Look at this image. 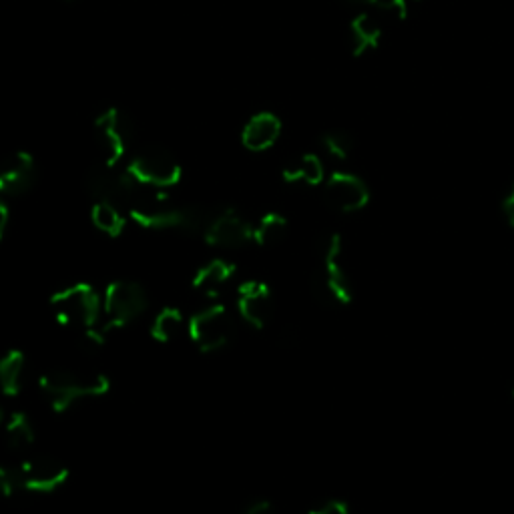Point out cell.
Returning a JSON list of instances; mask_svg holds the SVG:
<instances>
[{"instance_id":"1","label":"cell","mask_w":514,"mask_h":514,"mask_svg":"<svg viewBox=\"0 0 514 514\" xmlns=\"http://www.w3.org/2000/svg\"><path fill=\"white\" fill-rule=\"evenodd\" d=\"M41 390L55 412H67L83 398H99L111 390L105 374H79L73 370H51L41 376Z\"/></svg>"},{"instance_id":"2","label":"cell","mask_w":514,"mask_h":514,"mask_svg":"<svg viewBox=\"0 0 514 514\" xmlns=\"http://www.w3.org/2000/svg\"><path fill=\"white\" fill-rule=\"evenodd\" d=\"M314 290L324 304L348 306L354 298L352 282L344 268V243L338 233L322 241V270L316 274Z\"/></svg>"},{"instance_id":"3","label":"cell","mask_w":514,"mask_h":514,"mask_svg":"<svg viewBox=\"0 0 514 514\" xmlns=\"http://www.w3.org/2000/svg\"><path fill=\"white\" fill-rule=\"evenodd\" d=\"M51 308L59 324L83 332L99 324L103 298L89 284H73L53 294Z\"/></svg>"},{"instance_id":"4","label":"cell","mask_w":514,"mask_h":514,"mask_svg":"<svg viewBox=\"0 0 514 514\" xmlns=\"http://www.w3.org/2000/svg\"><path fill=\"white\" fill-rule=\"evenodd\" d=\"M149 306L147 292L137 282L119 280L107 286L103 296V314H105V332L121 330L135 322Z\"/></svg>"},{"instance_id":"5","label":"cell","mask_w":514,"mask_h":514,"mask_svg":"<svg viewBox=\"0 0 514 514\" xmlns=\"http://www.w3.org/2000/svg\"><path fill=\"white\" fill-rule=\"evenodd\" d=\"M127 173L143 187L167 189L181 181L183 169L167 149L147 147L131 159Z\"/></svg>"},{"instance_id":"6","label":"cell","mask_w":514,"mask_h":514,"mask_svg":"<svg viewBox=\"0 0 514 514\" xmlns=\"http://www.w3.org/2000/svg\"><path fill=\"white\" fill-rule=\"evenodd\" d=\"M187 332L201 352L211 354L225 348L231 342L235 322L225 306L213 304L191 316Z\"/></svg>"},{"instance_id":"7","label":"cell","mask_w":514,"mask_h":514,"mask_svg":"<svg viewBox=\"0 0 514 514\" xmlns=\"http://www.w3.org/2000/svg\"><path fill=\"white\" fill-rule=\"evenodd\" d=\"M95 137L103 151V163L117 167V163L127 153L129 141L133 137V125L123 111L107 109L95 119Z\"/></svg>"},{"instance_id":"8","label":"cell","mask_w":514,"mask_h":514,"mask_svg":"<svg viewBox=\"0 0 514 514\" xmlns=\"http://www.w3.org/2000/svg\"><path fill=\"white\" fill-rule=\"evenodd\" d=\"M141 189H143V185L139 187L133 201L127 205L131 219L145 229H155V231L179 229L181 231L185 207L167 205L163 195H151Z\"/></svg>"},{"instance_id":"9","label":"cell","mask_w":514,"mask_h":514,"mask_svg":"<svg viewBox=\"0 0 514 514\" xmlns=\"http://www.w3.org/2000/svg\"><path fill=\"white\" fill-rule=\"evenodd\" d=\"M139 183L127 173H117L115 167L105 163L93 165L87 173V189L97 201H109L127 207L139 191Z\"/></svg>"},{"instance_id":"10","label":"cell","mask_w":514,"mask_h":514,"mask_svg":"<svg viewBox=\"0 0 514 514\" xmlns=\"http://www.w3.org/2000/svg\"><path fill=\"white\" fill-rule=\"evenodd\" d=\"M19 488L29 492H55L69 480V468L55 458H35L27 460L15 470Z\"/></svg>"},{"instance_id":"11","label":"cell","mask_w":514,"mask_h":514,"mask_svg":"<svg viewBox=\"0 0 514 514\" xmlns=\"http://www.w3.org/2000/svg\"><path fill=\"white\" fill-rule=\"evenodd\" d=\"M324 197L340 213H356L370 203V189L364 179L352 173H334L326 181Z\"/></svg>"},{"instance_id":"12","label":"cell","mask_w":514,"mask_h":514,"mask_svg":"<svg viewBox=\"0 0 514 514\" xmlns=\"http://www.w3.org/2000/svg\"><path fill=\"white\" fill-rule=\"evenodd\" d=\"M203 237L213 247L237 249L253 239V225L235 209H223L215 213Z\"/></svg>"},{"instance_id":"13","label":"cell","mask_w":514,"mask_h":514,"mask_svg":"<svg viewBox=\"0 0 514 514\" xmlns=\"http://www.w3.org/2000/svg\"><path fill=\"white\" fill-rule=\"evenodd\" d=\"M239 316L255 330H264L274 314V298L268 284L249 280L237 290Z\"/></svg>"},{"instance_id":"14","label":"cell","mask_w":514,"mask_h":514,"mask_svg":"<svg viewBox=\"0 0 514 514\" xmlns=\"http://www.w3.org/2000/svg\"><path fill=\"white\" fill-rule=\"evenodd\" d=\"M37 179L35 159L27 151H17L0 163V193L19 197L31 191Z\"/></svg>"},{"instance_id":"15","label":"cell","mask_w":514,"mask_h":514,"mask_svg":"<svg viewBox=\"0 0 514 514\" xmlns=\"http://www.w3.org/2000/svg\"><path fill=\"white\" fill-rule=\"evenodd\" d=\"M282 135V121L274 113L253 115L241 133V143L253 153L268 151Z\"/></svg>"},{"instance_id":"16","label":"cell","mask_w":514,"mask_h":514,"mask_svg":"<svg viewBox=\"0 0 514 514\" xmlns=\"http://www.w3.org/2000/svg\"><path fill=\"white\" fill-rule=\"evenodd\" d=\"M350 41L354 57H364L382 43V25L376 17L362 13L350 23Z\"/></svg>"},{"instance_id":"17","label":"cell","mask_w":514,"mask_h":514,"mask_svg":"<svg viewBox=\"0 0 514 514\" xmlns=\"http://www.w3.org/2000/svg\"><path fill=\"white\" fill-rule=\"evenodd\" d=\"M235 276V266L227 260H211L193 276V288L205 296H215Z\"/></svg>"},{"instance_id":"18","label":"cell","mask_w":514,"mask_h":514,"mask_svg":"<svg viewBox=\"0 0 514 514\" xmlns=\"http://www.w3.org/2000/svg\"><path fill=\"white\" fill-rule=\"evenodd\" d=\"M27 358L21 350H11L0 358V390L7 396H17L25 386Z\"/></svg>"},{"instance_id":"19","label":"cell","mask_w":514,"mask_h":514,"mask_svg":"<svg viewBox=\"0 0 514 514\" xmlns=\"http://www.w3.org/2000/svg\"><path fill=\"white\" fill-rule=\"evenodd\" d=\"M284 181L288 183H306V185H320L326 179V169L324 163L320 161L318 155L306 153L298 161L290 163L282 171Z\"/></svg>"},{"instance_id":"20","label":"cell","mask_w":514,"mask_h":514,"mask_svg":"<svg viewBox=\"0 0 514 514\" xmlns=\"http://www.w3.org/2000/svg\"><path fill=\"white\" fill-rule=\"evenodd\" d=\"M185 328V318L179 308H163L153 324H151V336L159 344H171L175 342Z\"/></svg>"},{"instance_id":"21","label":"cell","mask_w":514,"mask_h":514,"mask_svg":"<svg viewBox=\"0 0 514 514\" xmlns=\"http://www.w3.org/2000/svg\"><path fill=\"white\" fill-rule=\"evenodd\" d=\"M288 233V219L282 213H266L253 227V241L262 247L278 245Z\"/></svg>"},{"instance_id":"22","label":"cell","mask_w":514,"mask_h":514,"mask_svg":"<svg viewBox=\"0 0 514 514\" xmlns=\"http://www.w3.org/2000/svg\"><path fill=\"white\" fill-rule=\"evenodd\" d=\"M91 221L101 233L109 237H119L125 231V217L121 215L119 205L109 201H97L93 205Z\"/></svg>"},{"instance_id":"23","label":"cell","mask_w":514,"mask_h":514,"mask_svg":"<svg viewBox=\"0 0 514 514\" xmlns=\"http://www.w3.org/2000/svg\"><path fill=\"white\" fill-rule=\"evenodd\" d=\"M7 442L13 450L23 452L33 446L35 442V428L31 418L25 412H13L5 424Z\"/></svg>"},{"instance_id":"24","label":"cell","mask_w":514,"mask_h":514,"mask_svg":"<svg viewBox=\"0 0 514 514\" xmlns=\"http://www.w3.org/2000/svg\"><path fill=\"white\" fill-rule=\"evenodd\" d=\"M322 145L328 151V155H332L334 159L346 161L354 153L356 141L348 131H330L322 137Z\"/></svg>"},{"instance_id":"25","label":"cell","mask_w":514,"mask_h":514,"mask_svg":"<svg viewBox=\"0 0 514 514\" xmlns=\"http://www.w3.org/2000/svg\"><path fill=\"white\" fill-rule=\"evenodd\" d=\"M19 488L17 476L13 470L0 466V498H9Z\"/></svg>"},{"instance_id":"26","label":"cell","mask_w":514,"mask_h":514,"mask_svg":"<svg viewBox=\"0 0 514 514\" xmlns=\"http://www.w3.org/2000/svg\"><path fill=\"white\" fill-rule=\"evenodd\" d=\"M310 514H352L348 504L342 500H328L324 504H320L318 508L310 510Z\"/></svg>"},{"instance_id":"27","label":"cell","mask_w":514,"mask_h":514,"mask_svg":"<svg viewBox=\"0 0 514 514\" xmlns=\"http://www.w3.org/2000/svg\"><path fill=\"white\" fill-rule=\"evenodd\" d=\"M502 213H504L508 225L514 227V185L510 187V191L502 199Z\"/></svg>"},{"instance_id":"28","label":"cell","mask_w":514,"mask_h":514,"mask_svg":"<svg viewBox=\"0 0 514 514\" xmlns=\"http://www.w3.org/2000/svg\"><path fill=\"white\" fill-rule=\"evenodd\" d=\"M245 514H274V506L268 500H257L245 510Z\"/></svg>"},{"instance_id":"29","label":"cell","mask_w":514,"mask_h":514,"mask_svg":"<svg viewBox=\"0 0 514 514\" xmlns=\"http://www.w3.org/2000/svg\"><path fill=\"white\" fill-rule=\"evenodd\" d=\"M9 221H11V211H9L7 203L0 201V241H3V237H5V233H7Z\"/></svg>"},{"instance_id":"30","label":"cell","mask_w":514,"mask_h":514,"mask_svg":"<svg viewBox=\"0 0 514 514\" xmlns=\"http://www.w3.org/2000/svg\"><path fill=\"white\" fill-rule=\"evenodd\" d=\"M348 3H352V5H356V7L378 9V11H384V9H386V0H348Z\"/></svg>"},{"instance_id":"31","label":"cell","mask_w":514,"mask_h":514,"mask_svg":"<svg viewBox=\"0 0 514 514\" xmlns=\"http://www.w3.org/2000/svg\"><path fill=\"white\" fill-rule=\"evenodd\" d=\"M7 424V414H5V408L0 406V426H5Z\"/></svg>"},{"instance_id":"32","label":"cell","mask_w":514,"mask_h":514,"mask_svg":"<svg viewBox=\"0 0 514 514\" xmlns=\"http://www.w3.org/2000/svg\"><path fill=\"white\" fill-rule=\"evenodd\" d=\"M512 398H514V388H512Z\"/></svg>"}]
</instances>
